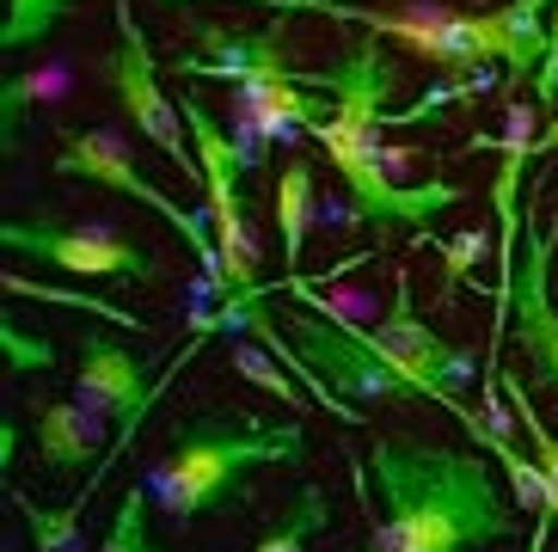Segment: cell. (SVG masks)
I'll return each instance as SVG.
<instances>
[{"label": "cell", "instance_id": "6da1fadb", "mask_svg": "<svg viewBox=\"0 0 558 552\" xmlns=\"http://www.w3.org/2000/svg\"><path fill=\"white\" fill-rule=\"evenodd\" d=\"M301 86L307 93H331V111L313 117V142L326 147L331 172L350 196V215H356L368 240L387 245L399 228L417 233L424 245L429 240V221L442 209L460 203V184L448 179H424V184H399L380 160V130H387V98L399 93V62L387 56L380 44H350L338 68H301Z\"/></svg>", "mask_w": 558, "mask_h": 552}, {"label": "cell", "instance_id": "7a4b0ae2", "mask_svg": "<svg viewBox=\"0 0 558 552\" xmlns=\"http://www.w3.org/2000/svg\"><path fill=\"white\" fill-rule=\"evenodd\" d=\"M368 479L380 521L362 552H492L515 535L504 472L478 448H442L424 436H375Z\"/></svg>", "mask_w": 558, "mask_h": 552}, {"label": "cell", "instance_id": "3957f363", "mask_svg": "<svg viewBox=\"0 0 558 552\" xmlns=\"http://www.w3.org/2000/svg\"><path fill=\"white\" fill-rule=\"evenodd\" d=\"M301 455H307V430L295 418L252 423L233 411H197V418L172 423L166 455L142 472V485H148L154 509L184 528L221 504H240L252 467H295Z\"/></svg>", "mask_w": 558, "mask_h": 552}, {"label": "cell", "instance_id": "277c9868", "mask_svg": "<svg viewBox=\"0 0 558 552\" xmlns=\"http://www.w3.org/2000/svg\"><path fill=\"white\" fill-rule=\"evenodd\" d=\"M553 0H509L497 13H411L399 49L442 74H492L504 68L509 81H534L541 98H558V32L541 19Z\"/></svg>", "mask_w": 558, "mask_h": 552}, {"label": "cell", "instance_id": "5b68a950", "mask_svg": "<svg viewBox=\"0 0 558 552\" xmlns=\"http://www.w3.org/2000/svg\"><path fill=\"white\" fill-rule=\"evenodd\" d=\"M282 320H289V338L301 344V357L319 369V381H326L338 399H350V406H375V399H393V406H411V399H429V406H442L448 418L460 423V406L448 399L436 381H424V374L411 369V362H399L387 344L375 338V325H350L338 320V313H313V308H282Z\"/></svg>", "mask_w": 558, "mask_h": 552}, {"label": "cell", "instance_id": "8992f818", "mask_svg": "<svg viewBox=\"0 0 558 552\" xmlns=\"http://www.w3.org/2000/svg\"><path fill=\"white\" fill-rule=\"evenodd\" d=\"M179 105H184V123H191V147H197V160H203V215H209L215 252H221V271H215L209 289L221 295V301H233V295L264 289V283H258V240H252L246 203H240L246 154L233 147V135L215 123V111L203 105L197 93H184Z\"/></svg>", "mask_w": 558, "mask_h": 552}, {"label": "cell", "instance_id": "52a82bcc", "mask_svg": "<svg viewBox=\"0 0 558 552\" xmlns=\"http://www.w3.org/2000/svg\"><path fill=\"white\" fill-rule=\"evenodd\" d=\"M203 338H209V332H191V344L172 357V369H166L160 381L148 374V357L123 350V338H105V332H81V338H74V399H81V406H93L99 418L117 423V448L99 460V467H93V485H99L105 472H111V460L130 448L135 423L148 418V406L160 399L166 387H172V374L197 357Z\"/></svg>", "mask_w": 558, "mask_h": 552}, {"label": "cell", "instance_id": "ba28073f", "mask_svg": "<svg viewBox=\"0 0 558 552\" xmlns=\"http://www.w3.org/2000/svg\"><path fill=\"white\" fill-rule=\"evenodd\" d=\"M111 19H117V49L105 56V81H111V98L123 105V117H130L135 130L148 135V142L160 147L172 166H179L184 179H197V184H203V160H197V147H191L184 105H172V98H166L160 62H154L148 32H142V19H135V0H117Z\"/></svg>", "mask_w": 558, "mask_h": 552}, {"label": "cell", "instance_id": "9c48e42d", "mask_svg": "<svg viewBox=\"0 0 558 552\" xmlns=\"http://www.w3.org/2000/svg\"><path fill=\"white\" fill-rule=\"evenodd\" d=\"M56 172H62V179H86V184H99V191L130 196V203L154 209L160 221H172V228L184 233V245L197 252L203 276L215 283V271H221V252H215V228H209V215L179 209V203H172V196H166L154 179H142V166H135L130 142H123L117 130H62V147H56Z\"/></svg>", "mask_w": 558, "mask_h": 552}, {"label": "cell", "instance_id": "30bf717a", "mask_svg": "<svg viewBox=\"0 0 558 552\" xmlns=\"http://www.w3.org/2000/svg\"><path fill=\"white\" fill-rule=\"evenodd\" d=\"M553 245H558V215L553 221H527L522 209V259L515 276L497 283V338L515 325V350L534 369V387L553 393L558 406V308H553Z\"/></svg>", "mask_w": 558, "mask_h": 552}, {"label": "cell", "instance_id": "8fae6325", "mask_svg": "<svg viewBox=\"0 0 558 552\" xmlns=\"http://www.w3.org/2000/svg\"><path fill=\"white\" fill-rule=\"evenodd\" d=\"M0 245H13V252L50 264V271H68V276H135V283L154 276L148 252H142L130 233L105 228V221L32 215V221H7V228H0Z\"/></svg>", "mask_w": 558, "mask_h": 552}, {"label": "cell", "instance_id": "7c38bea8", "mask_svg": "<svg viewBox=\"0 0 558 552\" xmlns=\"http://www.w3.org/2000/svg\"><path fill=\"white\" fill-rule=\"evenodd\" d=\"M375 338L387 344V350H393L399 362H411V369L424 374V381H436V387H442L448 399H454V406H460V423H466V436H478V430H485V418H478V411L466 406V399H460V393L473 387V357H466L460 344H448L442 332H429V325L417 320V308H411V283H405V276H399V289H393V313H387V320L375 325Z\"/></svg>", "mask_w": 558, "mask_h": 552}, {"label": "cell", "instance_id": "4fadbf2b", "mask_svg": "<svg viewBox=\"0 0 558 552\" xmlns=\"http://www.w3.org/2000/svg\"><path fill=\"white\" fill-rule=\"evenodd\" d=\"M37 455H44V467L56 472H86V467H99V411L81 406V399H37Z\"/></svg>", "mask_w": 558, "mask_h": 552}, {"label": "cell", "instance_id": "5bb4252c", "mask_svg": "<svg viewBox=\"0 0 558 552\" xmlns=\"http://www.w3.org/2000/svg\"><path fill=\"white\" fill-rule=\"evenodd\" d=\"M270 215H277L282 264H289V276H295L301 271V252H307V228H313V166L307 160H282Z\"/></svg>", "mask_w": 558, "mask_h": 552}, {"label": "cell", "instance_id": "9a60e30c", "mask_svg": "<svg viewBox=\"0 0 558 552\" xmlns=\"http://www.w3.org/2000/svg\"><path fill=\"white\" fill-rule=\"evenodd\" d=\"M326 528H331L326 485H301V491H295V504H289V516H282L252 552H307L313 540L326 535Z\"/></svg>", "mask_w": 558, "mask_h": 552}, {"label": "cell", "instance_id": "2e32d148", "mask_svg": "<svg viewBox=\"0 0 558 552\" xmlns=\"http://www.w3.org/2000/svg\"><path fill=\"white\" fill-rule=\"evenodd\" d=\"M68 13H74V0H7V19H0V49H37Z\"/></svg>", "mask_w": 558, "mask_h": 552}, {"label": "cell", "instance_id": "e0dca14e", "mask_svg": "<svg viewBox=\"0 0 558 552\" xmlns=\"http://www.w3.org/2000/svg\"><path fill=\"white\" fill-rule=\"evenodd\" d=\"M13 509H19L25 521H32L37 552H81V504H74V497H68L62 509H44L37 497L13 491Z\"/></svg>", "mask_w": 558, "mask_h": 552}, {"label": "cell", "instance_id": "ac0fdd59", "mask_svg": "<svg viewBox=\"0 0 558 552\" xmlns=\"http://www.w3.org/2000/svg\"><path fill=\"white\" fill-rule=\"evenodd\" d=\"M148 504H154L148 485L123 491V504H117V516H111V535H105L93 552H160L154 535H148Z\"/></svg>", "mask_w": 558, "mask_h": 552}, {"label": "cell", "instance_id": "d6986e66", "mask_svg": "<svg viewBox=\"0 0 558 552\" xmlns=\"http://www.w3.org/2000/svg\"><path fill=\"white\" fill-rule=\"evenodd\" d=\"M0 289L7 295H32V301H56V308H86V313H105V320H117L123 332H148V325L135 320V313H123V308H111V301H99V295H68V289H44V283H25L19 271H7L0 276Z\"/></svg>", "mask_w": 558, "mask_h": 552}, {"label": "cell", "instance_id": "ffe728a7", "mask_svg": "<svg viewBox=\"0 0 558 552\" xmlns=\"http://www.w3.org/2000/svg\"><path fill=\"white\" fill-rule=\"evenodd\" d=\"M233 369L246 374V381H258L264 393H277L282 406H301V387L289 381V374H277V369H270V357H264L258 344H240V350H233Z\"/></svg>", "mask_w": 558, "mask_h": 552}, {"label": "cell", "instance_id": "44dd1931", "mask_svg": "<svg viewBox=\"0 0 558 552\" xmlns=\"http://www.w3.org/2000/svg\"><path fill=\"white\" fill-rule=\"evenodd\" d=\"M0 344H7V362H13V369H50V362H56L50 338H32V332H19L13 313L0 320Z\"/></svg>", "mask_w": 558, "mask_h": 552}, {"label": "cell", "instance_id": "7402d4cb", "mask_svg": "<svg viewBox=\"0 0 558 552\" xmlns=\"http://www.w3.org/2000/svg\"><path fill=\"white\" fill-rule=\"evenodd\" d=\"M534 154H558V111H553V123H546V135L534 142Z\"/></svg>", "mask_w": 558, "mask_h": 552}]
</instances>
